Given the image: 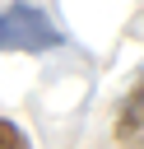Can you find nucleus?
Instances as JSON below:
<instances>
[{
  "label": "nucleus",
  "instance_id": "f257e3e1",
  "mask_svg": "<svg viewBox=\"0 0 144 149\" xmlns=\"http://www.w3.org/2000/svg\"><path fill=\"white\" fill-rule=\"evenodd\" d=\"M51 47H60V28L51 23L46 9H37V5H9V9H0V51H28V56H37V51H51Z\"/></svg>",
  "mask_w": 144,
  "mask_h": 149
},
{
  "label": "nucleus",
  "instance_id": "f03ea898",
  "mask_svg": "<svg viewBox=\"0 0 144 149\" xmlns=\"http://www.w3.org/2000/svg\"><path fill=\"white\" fill-rule=\"evenodd\" d=\"M116 140L130 149H144V74L130 84V93L116 107Z\"/></svg>",
  "mask_w": 144,
  "mask_h": 149
},
{
  "label": "nucleus",
  "instance_id": "7ed1b4c3",
  "mask_svg": "<svg viewBox=\"0 0 144 149\" xmlns=\"http://www.w3.org/2000/svg\"><path fill=\"white\" fill-rule=\"evenodd\" d=\"M0 149H33V144H28V135H23L14 121L0 116Z\"/></svg>",
  "mask_w": 144,
  "mask_h": 149
}]
</instances>
